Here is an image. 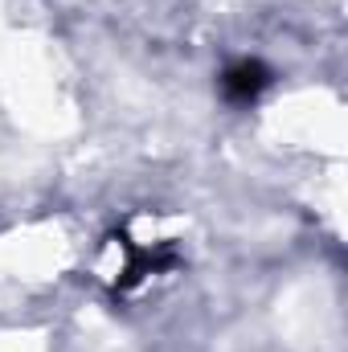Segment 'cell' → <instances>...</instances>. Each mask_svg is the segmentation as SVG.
I'll use <instances>...</instances> for the list:
<instances>
[{
    "label": "cell",
    "mask_w": 348,
    "mask_h": 352,
    "mask_svg": "<svg viewBox=\"0 0 348 352\" xmlns=\"http://www.w3.org/2000/svg\"><path fill=\"white\" fill-rule=\"evenodd\" d=\"M270 87V70L262 66V62H234L226 74H221V90H226V98H234V102H254L262 90Z\"/></svg>",
    "instance_id": "obj_1"
}]
</instances>
